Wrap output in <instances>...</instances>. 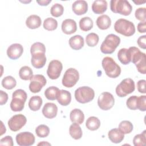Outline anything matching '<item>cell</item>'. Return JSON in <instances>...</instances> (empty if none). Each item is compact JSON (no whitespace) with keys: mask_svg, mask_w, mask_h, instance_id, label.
<instances>
[{"mask_svg":"<svg viewBox=\"0 0 146 146\" xmlns=\"http://www.w3.org/2000/svg\"><path fill=\"white\" fill-rule=\"evenodd\" d=\"M51 145V144L43 141L40 142L38 144V145Z\"/></svg>","mask_w":146,"mask_h":146,"instance_id":"obj_51","label":"cell"},{"mask_svg":"<svg viewBox=\"0 0 146 146\" xmlns=\"http://www.w3.org/2000/svg\"><path fill=\"white\" fill-rule=\"evenodd\" d=\"M27 119L22 114L13 116L8 121V126L12 131L16 132L21 129L26 123Z\"/></svg>","mask_w":146,"mask_h":146,"instance_id":"obj_12","label":"cell"},{"mask_svg":"<svg viewBox=\"0 0 146 146\" xmlns=\"http://www.w3.org/2000/svg\"><path fill=\"white\" fill-rule=\"evenodd\" d=\"M46 52V47L43 43L40 42H35L33 43L30 48L31 54L36 52Z\"/></svg>","mask_w":146,"mask_h":146,"instance_id":"obj_41","label":"cell"},{"mask_svg":"<svg viewBox=\"0 0 146 146\" xmlns=\"http://www.w3.org/2000/svg\"><path fill=\"white\" fill-rule=\"evenodd\" d=\"M59 89L55 86H51L44 91V95L46 98L50 100L56 99L58 95Z\"/></svg>","mask_w":146,"mask_h":146,"instance_id":"obj_33","label":"cell"},{"mask_svg":"<svg viewBox=\"0 0 146 146\" xmlns=\"http://www.w3.org/2000/svg\"><path fill=\"white\" fill-rule=\"evenodd\" d=\"M72 10L76 15H81L84 14L88 10V4L84 0L76 1L72 5Z\"/></svg>","mask_w":146,"mask_h":146,"instance_id":"obj_18","label":"cell"},{"mask_svg":"<svg viewBox=\"0 0 146 146\" xmlns=\"http://www.w3.org/2000/svg\"><path fill=\"white\" fill-rule=\"evenodd\" d=\"M137 31L140 33H144L146 31V22H140L137 24Z\"/></svg>","mask_w":146,"mask_h":146,"instance_id":"obj_49","label":"cell"},{"mask_svg":"<svg viewBox=\"0 0 146 146\" xmlns=\"http://www.w3.org/2000/svg\"><path fill=\"white\" fill-rule=\"evenodd\" d=\"M42 20L37 15H31L26 20V25L30 29H35L40 27Z\"/></svg>","mask_w":146,"mask_h":146,"instance_id":"obj_25","label":"cell"},{"mask_svg":"<svg viewBox=\"0 0 146 146\" xmlns=\"http://www.w3.org/2000/svg\"><path fill=\"white\" fill-rule=\"evenodd\" d=\"M27 97V94L24 90L22 89L15 90L12 94V100L10 104L11 110L14 112L22 111L24 108Z\"/></svg>","mask_w":146,"mask_h":146,"instance_id":"obj_2","label":"cell"},{"mask_svg":"<svg viewBox=\"0 0 146 146\" xmlns=\"http://www.w3.org/2000/svg\"><path fill=\"white\" fill-rule=\"evenodd\" d=\"M114 29L116 32L125 36H132L135 33L134 24L132 22L123 18L119 19L115 22Z\"/></svg>","mask_w":146,"mask_h":146,"instance_id":"obj_5","label":"cell"},{"mask_svg":"<svg viewBox=\"0 0 146 146\" xmlns=\"http://www.w3.org/2000/svg\"><path fill=\"white\" fill-rule=\"evenodd\" d=\"M19 78L24 80H31L33 76V72L32 69L27 66L22 67L19 71Z\"/></svg>","mask_w":146,"mask_h":146,"instance_id":"obj_32","label":"cell"},{"mask_svg":"<svg viewBox=\"0 0 146 146\" xmlns=\"http://www.w3.org/2000/svg\"><path fill=\"white\" fill-rule=\"evenodd\" d=\"M17 143L20 146H30L35 143V136L30 132H22L16 135Z\"/></svg>","mask_w":146,"mask_h":146,"instance_id":"obj_14","label":"cell"},{"mask_svg":"<svg viewBox=\"0 0 146 146\" xmlns=\"http://www.w3.org/2000/svg\"><path fill=\"white\" fill-rule=\"evenodd\" d=\"M56 99L60 105L63 106H67L71 101V93L67 90H60L59 91Z\"/></svg>","mask_w":146,"mask_h":146,"instance_id":"obj_20","label":"cell"},{"mask_svg":"<svg viewBox=\"0 0 146 146\" xmlns=\"http://www.w3.org/2000/svg\"><path fill=\"white\" fill-rule=\"evenodd\" d=\"M58 112V107L55 103H47L42 108V113L44 117L47 119H52L55 117Z\"/></svg>","mask_w":146,"mask_h":146,"instance_id":"obj_17","label":"cell"},{"mask_svg":"<svg viewBox=\"0 0 146 146\" xmlns=\"http://www.w3.org/2000/svg\"><path fill=\"white\" fill-rule=\"evenodd\" d=\"M146 9L145 7H139L137 9L135 13L136 18L141 22H145L146 19Z\"/></svg>","mask_w":146,"mask_h":146,"instance_id":"obj_43","label":"cell"},{"mask_svg":"<svg viewBox=\"0 0 146 146\" xmlns=\"http://www.w3.org/2000/svg\"><path fill=\"white\" fill-rule=\"evenodd\" d=\"M108 138L112 143H120L124 138V134L122 133L119 129L113 128L111 129L108 133Z\"/></svg>","mask_w":146,"mask_h":146,"instance_id":"obj_21","label":"cell"},{"mask_svg":"<svg viewBox=\"0 0 146 146\" xmlns=\"http://www.w3.org/2000/svg\"><path fill=\"white\" fill-rule=\"evenodd\" d=\"M119 129L124 134H128L132 131L133 125L131 122L128 120H123L120 123Z\"/></svg>","mask_w":146,"mask_h":146,"instance_id":"obj_36","label":"cell"},{"mask_svg":"<svg viewBox=\"0 0 146 146\" xmlns=\"http://www.w3.org/2000/svg\"><path fill=\"white\" fill-rule=\"evenodd\" d=\"M13 140L10 136H6L5 137L2 138L0 140V145L13 146Z\"/></svg>","mask_w":146,"mask_h":146,"instance_id":"obj_45","label":"cell"},{"mask_svg":"<svg viewBox=\"0 0 146 146\" xmlns=\"http://www.w3.org/2000/svg\"><path fill=\"white\" fill-rule=\"evenodd\" d=\"M134 81L131 78L123 79L116 87V93L119 97H125L135 91Z\"/></svg>","mask_w":146,"mask_h":146,"instance_id":"obj_8","label":"cell"},{"mask_svg":"<svg viewBox=\"0 0 146 146\" xmlns=\"http://www.w3.org/2000/svg\"><path fill=\"white\" fill-rule=\"evenodd\" d=\"M117 58L119 61L124 65L128 64L131 62V52L129 49L122 48L117 52Z\"/></svg>","mask_w":146,"mask_h":146,"instance_id":"obj_27","label":"cell"},{"mask_svg":"<svg viewBox=\"0 0 146 146\" xmlns=\"http://www.w3.org/2000/svg\"><path fill=\"white\" fill-rule=\"evenodd\" d=\"M76 30V23L74 19H66L62 22V30L64 34L70 35L75 33Z\"/></svg>","mask_w":146,"mask_h":146,"instance_id":"obj_19","label":"cell"},{"mask_svg":"<svg viewBox=\"0 0 146 146\" xmlns=\"http://www.w3.org/2000/svg\"><path fill=\"white\" fill-rule=\"evenodd\" d=\"M64 12L63 6L60 3L54 4L50 9L51 14L55 17H59L61 16Z\"/></svg>","mask_w":146,"mask_h":146,"instance_id":"obj_40","label":"cell"},{"mask_svg":"<svg viewBox=\"0 0 146 146\" xmlns=\"http://www.w3.org/2000/svg\"><path fill=\"white\" fill-rule=\"evenodd\" d=\"M102 64L106 74L110 78H116L120 75L121 73L120 67L111 57H104L102 60Z\"/></svg>","mask_w":146,"mask_h":146,"instance_id":"obj_3","label":"cell"},{"mask_svg":"<svg viewBox=\"0 0 146 146\" xmlns=\"http://www.w3.org/2000/svg\"><path fill=\"white\" fill-rule=\"evenodd\" d=\"M51 0H40V1H36V2L40 6H47L50 2Z\"/></svg>","mask_w":146,"mask_h":146,"instance_id":"obj_50","label":"cell"},{"mask_svg":"<svg viewBox=\"0 0 146 146\" xmlns=\"http://www.w3.org/2000/svg\"><path fill=\"white\" fill-rule=\"evenodd\" d=\"M1 84L3 88L7 90H12L15 87L17 82L15 78L13 76H7L2 79Z\"/></svg>","mask_w":146,"mask_h":146,"instance_id":"obj_34","label":"cell"},{"mask_svg":"<svg viewBox=\"0 0 146 146\" xmlns=\"http://www.w3.org/2000/svg\"><path fill=\"white\" fill-rule=\"evenodd\" d=\"M43 25L44 29L48 31H53L56 29L58 27V22L55 19L49 17L44 19Z\"/></svg>","mask_w":146,"mask_h":146,"instance_id":"obj_35","label":"cell"},{"mask_svg":"<svg viewBox=\"0 0 146 146\" xmlns=\"http://www.w3.org/2000/svg\"><path fill=\"white\" fill-rule=\"evenodd\" d=\"M120 43V38L116 35L108 34L102 42L100 49L102 53L110 54L113 53Z\"/></svg>","mask_w":146,"mask_h":146,"instance_id":"obj_4","label":"cell"},{"mask_svg":"<svg viewBox=\"0 0 146 146\" xmlns=\"http://www.w3.org/2000/svg\"><path fill=\"white\" fill-rule=\"evenodd\" d=\"M46 84V79L43 75H34L30 80L29 90L33 93H38L40 91Z\"/></svg>","mask_w":146,"mask_h":146,"instance_id":"obj_11","label":"cell"},{"mask_svg":"<svg viewBox=\"0 0 146 146\" xmlns=\"http://www.w3.org/2000/svg\"><path fill=\"white\" fill-rule=\"evenodd\" d=\"M133 2L135 3L136 5H141L142 3H144L145 2V1H133Z\"/></svg>","mask_w":146,"mask_h":146,"instance_id":"obj_52","label":"cell"},{"mask_svg":"<svg viewBox=\"0 0 146 146\" xmlns=\"http://www.w3.org/2000/svg\"><path fill=\"white\" fill-rule=\"evenodd\" d=\"M92 19L88 17H84L79 21V27L83 31H88L93 27Z\"/></svg>","mask_w":146,"mask_h":146,"instance_id":"obj_30","label":"cell"},{"mask_svg":"<svg viewBox=\"0 0 146 146\" xmlns=\"http://www.w3.org/2000/svg\"><path fill=\"white\" fill-rule=\"evenodd\" d=\"M70 118L72 123L82 124L84 120V115L80 109L75 108L70 113Z\"/></svg>","mask_w":146,"mask_h":146,"instance_id":"obj_26","label":"cell"},{"mask_svg":"<svg viewBox=\"0 0 146 146\" xmlns=\"http://www.w3.org/2000/svg\"><path fill=\"white\" fill-rule=\"evenodd\" d=\"M145 83L146 81L144 79L139 80L137 83V90L141 94H145Z\"/></svg>","mask_w":146,"mask_h":146,"instance_id":"obj_46","label":"cell"},{"mask_svg":"<svg viewBox=\"0 0 146 146\" xmlns=\"http://www.w3.org/2000/svg\"><path fill=\"white\" fill-rule=\"evenodd\" d=\"M62 69L63 65L61 62L58 60H52L48 64L47 74L50 79L55 80L60 76Z\"/></svg>","mask_w":146,"mask_h":146,"instance_id":"obj_13","label":"cell"},{"mask_svg":"<svg viewBox=\"0 0 146 146\" xmlns=\"http://www.w3.org/2000/svg\"><path fill=\"white\" fill-rule=\"evenodd\" d=\"M131 52V62L135 64L137 71L142 74H146V63H145V54L141 52L140 50L135 47H130L128 48Z\"/></svg>","mask_w":146,"mask_h":146,"instance_id":"obj_1","label":"cell"},{"mask_svg":"<svg viewBox=\"0 0 146 146\" xmlns=\"http://www.w3.org/2000/svg\"><path fill=\"white\" fill-rule=\"evenodd\" d=\"M146 143V131L144 130L141 133L135 136L133 143L135 146H144Z\"/></svg>","mask_w":146,"mask_h":146,"instance_id":"obj_37","label":"cell"},{"mask_svg":"<svg viewBox=\"0 0 146 146\" xmlns=\"http://www.w3.org/2000/svg\"><path fill=\"white\" fill-rule=\"evenodd\" d=\"M137 108L141 111H146V96L142 95L138 97Z\"/></svg>","mask_w":146,"mask_h":146,"instance_id":"obj_44","label":"cell"},{"mask_svg":"<svg viewBox=\"0 0 146 146\" xmlns=\"http://www.w3.org/2000/svg\"><path fill=\"white\" fill-rule=\"evenodd\" d=\"M42 103V99L39 96H33L30 99L28 105L31 110L36 111L40 109Z\"/></svg>","mask_w":146,"mask_h":146,"instance_id":"obj_29","label":"cell"},{"mask_svg":"<svg viewBox=\"0 0 146 146\" xmlns=\"http://www.w3.org/2000/svg\"><path fill=\"white\" fill-rule=\"evenodd\" d=\"M8 100V95L7 94L2 91L0 90V104L1 106L6 103Z\"/></svg>","mask_w":146,"mask_h":146,"instance_id":"obj_48","label":"cell"},{"mask_svg":"<svg viewBox=\"0 0 146 146\" xmlns=\"http://www.w3.org/2000/svg\"><path fill=\"white\" fill-rule=\"evenodd\" d=\"M115 103L113 96L108 92H102L98 99V105L99 108L104 111L110 110Z\"/></svg>","mask_w":146,"mask_h":146,"instance_id":"obj_10","label":"cell"},{"mask_svg":"<svg viewBox=\"0 0 146 146\" xmlns=\"http://www.w3.org/2000/svg\"><path fill=\"white\" fill-rule=\"evenodd\" d=\"M95 97L94 90L88 86L80 87L75 91V98L77 102L84 104L92 101Z\"/></svg>","mask_w":146,"mask_h":146,"instance_id":"obj_7","label":"cell"},{"mask_svg":"<svg viewBox=\"0 0 146 146\" xmlns=\"http://www.w3.org/2000/svg\"><path fill=\"white\" fill-rule=\"evenodd\" d=\"M110 9L113 13L125 16L129 15L132 10L131 5L126 0H111Z\"/></svg>","mask_w":146,"mask_h":146,"instance_id":"obj_6","label":"cell"},{"mask_svg":"<svg viewBox=\"0 0 146 146\" xmlns=\"http://www.w3.org/2000/svg\"><path fill=\"white\" fill-rule=\"evenodd\" d=\"M68 42L70 46L75 50L81 49L84 44V38L80 35H76L71 37Z\"/></svg>","mask_w":146,"mask_h":146,"instance_id":"obj_23","label":"cell"},{"mask_svg":"<svg viewBox=\"0 0 146 146\" xmlns=\"http://www.w3.org/2000/svg\"><path fill=\"white\" fill-rule=\"evenodd\" d=\"M69 133L71 136L75 139L79 140L82 137L83 132L79 124L76 123H73L69 128Z\"/></svg>","mask_w":146,"mask_h":146,"instance_id":"obj_28","label":"cell"},{"mask_svg":"<svg viewBox=\"0 0 146 146\" xmlns=\"http://www.w3.org/2000/svg\"><path fill=\"white\" fill-rule=\"evenodd\" d=\"M99 38L98 34L94 33L88 34L86 37V42L87 46L90 47H94L96 46L99 42Z\"/></svg>","mask_w":146,"mask_h":146,"instance_id":"obj_38","label":"cell"},{"mask_svg":"<svg viewBox=\"0 0 146 146\" xmlns=\"http://www.w3.org/2000/svg\"><path fill=\"white\" fill-rule=\"evenodd\" d=\"M146 35H144L142 36H140L137 40V43L138 46L141 47L143 49H145L146 48Z\"/></svg>","mask_w":146,"mask_h":146,"instance_id":"obj_47","label":"cell"},{"mask_svg":"<svg viewBox=\"0 0 146 146\" xmlns=\"http://www.w3.org/2000/svg\"><path fill=\"white\" fill-rule=\"evenodd\" d=\"M23 52V46L19 43L11 44L7 50V56L13 60H15L21 57Z\"/></svg>","mask_w":146,"mask_h":146,"instance_id":"obj_15","label":"cell"},{"mask_svg":"<svg viewBox=\"0 0 146 146\" xmlns=\"http://www.w3.org/2000/svg\"><path fill=\"white\" fill-rule=\"evenodd\" d=\"M46 57L44 52H36L31 54V63L34 67L41 68L46 64Z\"/></svg>","mask_w":146,"mask_h":146,"instance_id":"obj_16","label":"cell"},{"mask_svg":"<svg viewBox=\"0 0 146 146\" xmlns=\"http://www.w3.org/2000/svg\"><path fill=\"white\" fill-rule=\"evenodd\" d=\"M35 133L39 137H46L50 133V129L47 125L40 124L35 128Z\"/></svg>","mask_w":146,"mask_h":146,"instance_id":"obj_39","label":"cell"},{"mask_svg":"<svg viewBox=\"0 0 146 146\" xmlns=\"http://www.w3.org/2000/svg\"><path fill=\"white\" fill-rule=\"evenodd\" d=\"M79 79V74L78 70L74 68L67 69L62 80L63 86L67 88H71L74 86Z\"/></svg>","mask_w":146,"mask_h":146,"instance_id":"obj_9","label":"cell"},{"mask_svg":"<svg viewBox=\"0 0 146 146\" xmlns=\"http://www.w3.org/2000/svg\"><path fill=\"white\" fill-rule=\"evenodd\" d=\"M86 126L91 131L97 130L100 126V121L95 116H90L86 120Z\"/></svg>","mask_w":146,"mask_h":146,"instance_id":"obj_31","label":"cell"},{"mask_svg":"<svg viewBox=\"0 0 146 146\" xmlns=\"http://www.w3.org/2000/svg\"><path fill=\"white\" fill-rule=\"evenodd\" d=\"M96 23L100 30H107L111 26V20L108 15L103 14L98 17Z\"/></svg>","mask_w":146,"mask_h":146,"instance_id":"obj_24","label":"cell"},{"mask_svg":"<svg viewBox=\"0 0 146 146\" xmlns=\"http://www.w3.org/2000/svg\"><path fill=\"white\" fill-rule=\"evenodd\" d=\"M137 101L138 97L137 96L133 95L130 96L126 102L127 107L131 110H137Z\"/></svg>","mask_w":146,"mask_h":146,"instance_id":"obj_42","label":"cell"},{"mask_svg":"<svg viewBox=\"0 0 146 146\" xmlns=\"http://www.w3.org/2000/svg\"><path fill=\"white\" fill-rule=\"evenodd\" d=\"M107 9V2L104 0L94 1L92 5V10L96 14L104 13Z\"/></svg>","mask_w":146,"mask_h":146,"instance_id":"obj_22","label":"cell"}]
</instances>
